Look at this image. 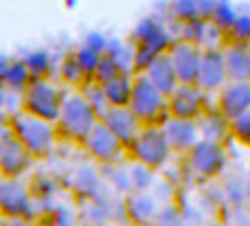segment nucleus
I'll use <instances>...</instances> for the list:
<instances>
[{"mask_svg": "<svg viewBox=\"0 0 250 226\" xmlns=\"http://www.w3.org/2000/svg\"><path fill=\"white\" fill-rule=\"evenodd\" d=\"M215 110L226 119L242 117L244 112L250 110V82H229L220 92H217V101H215Z\"/></svg>", "mask_w": 250, "mask_h": 226, "instance_id": "obj_14", "label": "nucleus"}, {"mask_svg": "<svg viewBox=\"0 0 250 226\" xmlns=\"http://www.w3.org/2000/svg\"><path fill=\"white\" fill-rule=\"evenodd\" d=\"M2 226H13V224H7V222H2Z\"/></svg>", "mask_w": 250, "mask_h": 226, "instance_id": "obj_37", "label": "nucleus"}, {"mask_svg": "<svg viewBox=\"0 0 250 226\" xmlns=\"http://www.w3.org/2000/svg\"><path fill=\"white\" fill-rule=\"evenodd\" d=\"M99 121H101L99 114H97L95 108L88 103L83 92L66 95L60 119H57V123H55L57 136H60V141L83 145V141L88 139V134L95 130V125Z\"/></svg>", "mask_w": 250, "mask_h": 226, "instance_id": "obj_2", "label": "nucleus"}, {"mask_svg": "<svg viewBox=\"0 0 250 226\" xmlns=\"http://www.w3.org/2000/svg\"><path fill=\"white\" fill-rule=\"evenodd\" d=\"M229 82H250V44L229 42L222 46Z\"/></svg>", "mask_w": 250, "mask_h": 226, "instance_id": "obj_17", "label": "nucleus"}, {"mask_svg": "<svg viewBox=\"0 0 250 226\" xmlns=\"http://www.w3.org/2000/svg\"><path fill=\"white\" fill-rule=\"evenodd\" d=\"M0 226H2V220H0Z\"/></svg>", "mask_w": 250, "mask_h": 226, "instance_id": "obj_38", "label": "nucleus"}, {"mask_svg": "<svg viewBox=\"0 0 250 226\" xmlns=\"http://www.w3.org/2000/svg\"><path fill=\"white\" fill-rule=\"evenodd\" d=\"M129 110L143 125H163L169 119V101L143 73L134 75V88L129 97Z\"/></svg>", "mask_w": 250, "mask_h": 226, "instance_id": "obj_3", "label": "nucleus"}, {"mask_svg": "<svg viewBox=\"0 0 250 226\" xmlns=\"http://www.w3.org/2000/svg\"><path fill=\"white\" fill-rule=\"evenodd\" d=\"M226 83H229V75H226L222 48H204L195 86L202 92H207V95H217Z\"/></svg>", "mask_w": 250, "mask_h": 226, "instance_id": "obj_11", "label": "nucleus"}, {"mask_svg": "<svg viewBox=\"0 0 250 226\" xmlns=\"http://www.w3.org/2000/svg\"><path fill=\"white\" fill-rule=\"evenodd\" d=\"M79 226H99V224H95V222H82Z\"/></svg>", "mask_w": 250, "mask_h": 226, "instance_id": "obj_35", "label": "nucleus"}, {"mask_svg": "<svg viewBox=\"0 0 250 226\" xmlns=\"http://www.w3.org/2000/svg\"><path fill=\"white\" fill-rule=\"evenodd\" d=\"M119 73H127V70L123 68L119 62H114L110 55H105L104 53V57L99 60V64H97V68H95V73H92V82H97V83H104V82H108V79H112L114 75H119Z\"/></svg>", "mask_w": 250, "mask_h": 226, "instance_id": "obj_28", "label": "nucleus"}, {"mask_svg": "<svg viewBox=\"0 0 250 226\" xmlns=\"http://www.w3.org/2000/svg\"><path fill=\"white\" fill-rule=\"evenodd\" d=\"M73 187L75 191H79L86 200H95L99 196L101 187H104V178H101L99 171H95L92 167H79L73 176Z\"/></svg>", "mask_w": 250, "mask_h": 226, "instance_id": "obj_20", "label": "nucleus"}, {"mask_svg": "<svg viewBox=\"0 0 250 226\" xmlns=\"http://www.w3.org/2000/svg\"><path fill=\"white\" fill-rule=\"evenodd\" d=\"M246 205H250V178L246 180Z\"/></svg>", "mask_w": 250, "mask_h": 226, "instance_id": "obj_34", "label": "nucleus"}, {"mask_svg": "<svg viewBox=\"0 0 250 226\" xmlns=\"http://www.w3.org/2000/svg\"><path fill=\"white\" fill-rule=\"evenodd\" d=\"M169 101V117L185 119V121H200L208 112V95L202 92L195 83H180L171 95Z\"/></svg>", "mask_w": 250, "mask_h": 226, "instance_id": "obj_9", "label": "nucleus"}, {"mask_svg": "<svg viewBox=\"0 0 250 226\" xmlns=\"http://www.w3.org/2000/svg\"><path fill=\"white\" fill-rule=\"evenodd\" d=\"M217 218L222 220L226 226H250V206H226L217 213Z\"/></svg>", "mask_w": 250, "mask_h": 226, "instance_id": "obj_26", "label": "nucleus"}, {"mask_svg": "<svg viewBox=\"0 0 250 226\" xmlns=\"http://www.w3.org/2000/svg\"><path fill=\"white\" fill-rule=\"evenodd\" d=\"M4 101H7V97H4V86H0V112H2V108H4Z\"/></svg>", "mask_w": 250, "mask_h": 226, "instance_id": "obj_33", "label": "nucleus"}, {"mask_svg": "<svg viewBox=\"0 0 250 226\" xmlns=\"http://www.w3.org/2000/svg\"><path fill=\"white\" fill-rule=\"evenodd\" d=\"M229 29L233 31V40H230V42H248L250 44V18H235Z\"/></svg>", "mask_w": 250, "mask_h": 226, "instance_id": "obj_31", "label": "nucleus"}, {"mask_svg": "<svg viewBox=\"0 0 250 226\" xmlns=\"http://www.w3.org/2000/svg\"><path fill=\"white\" fill-rule=\"evenodd\" d=\"M229 134H230V139H235L239 145L250 149V110L229 123Z\"/></svg>", "mask_w": 250, "mask_h": 226, "instance_id": "obj_27", "label": "nucleus"}, {"mask_svg": "<svg viewBox=\"0 0 250 226\" xmlns=\"http://www.w3.org/2000/svg\"><path fill=\"white\" fill-rule=\"evenodd\" d=\"M35 215V196L29 185L22 183V178H0V220L29 226Z\"/></svg>", "mask_w": 250, "mask_h": 226, "instance_id": "obj_5", "label": "nucleus"}, {"mask_svg": "<svg viewBox=\"0 0 250 226\" xmlns=\"http://www.w3.org/2000/svg\"><path fill=\"white\" fill-rule=\"evenodd\" d=\"M160 211L158 198L151 191H132L125 196L123 215L125 222L136 226H154Z\"/></svg>", "mask_w": 250, "mask_h": 226, "instance_id": "obj_12", "label": "nucleus"}, {"mask_svg": "<svg viewBox=\"0 0 250 226\" xmlns=\"http://www.w3.org/2000/svg\"><path fill=\"white\" fill-rule=\"evenodd\" d=\"M127 174H129L132 191H151V187H154V178H156L154 169H149V167L132 161V165L127 167Z\"/></svg>", "mask_w": 250, "mask_h": 226, "instance_id": "obj_22", "label": "nucleus"}, {"mask_svg": "<svg viewBox=\"0 0 250 226\" xmlns=\"http://www.w3.org/2000/svg\"><path fill=\"white\" fill-rule=\"evenodd\" d=\"M101 123H104V125L108 127V130L112 132V134L117 136L119 141H121L125 147H129V143H132V141L136 139L138 134H141L143 127H145L141 121H138L136 114L129 110V105H121V108H110L108 112L104 114Z\"/></svg>", "mask_w": 250, "mask_h": 226, "instance_id": "obj_15", "label": "nucleus"}, {"mask_svg": "<svg viewBox=\"0 0 250 226\" xmlns=\"http://www.w3.org/2000/svg\"><path fill=\"white\" fill-rule=\"evenodd\" d=\"M24 64L29 68L31 77L33 79H51V73H53V62H51V55L44 51H35L31 55L24 57Z\"/></svg>", "mask_w": 250, "mask_h": 226, "instance_id": "obj_23", "label": "nucleus"}, {"mask_svg": "<svg viewBox=\"0 0 250 226\" xmlns=\"http://www.w3.org/2000/svg\"><path fill=\"white\" fill-rule=\"evenodd\" d=\"M160 127H163L165 139H167L171 152L182 154V156H187V154L195 147V143L202 139L198 121H185V119L169 117Z\"/></svg>", "mask_w": 250, "mask_h": 226, "instance_id": "obj_13", "label": "nucleus"}, {"mask_svg": "<svg viewBox=\"0 0 250 226\" xmlns=\"http://www.w3.org/2000/svg\"><path fill=\"white\" fill-rule=\"evenodd\" d=\"M129 161L141 163V165L149 167V169L158 171L169 163V158L173 156L171 147H169L165 132L160 125H147L141 130V134L129 143L127 147Z\"/></svg>", "mask_w": 250, "mask_h": 226, "instance_id": "obj_6", "label": "nucleus"}, {"mask_svg": "<svg viewBox=\"0 0 250 226\" xmlns=\"http://www.w3.org/2000/svg\"><path fill=\"white\" fill-rule=\"evenodd\" d=\"M143 75H145V77L149 79V82L154 83L165 97H169L178 86H180L169 53H160V55H156L154 60L149 62V66L143 70Z\"/></svg>", "mask_w": 250, "mask_h": 226, "instance_id": "obj_18", "label": "nucleus"}, {"mask_svg": "<svg viewBox=\"0 0 250 226\" xmlns=\"http://www.w3.org/2000/svg\"><path fill=\"white\" fill-rule=\"evenodd\" d=\"M62 77H64L66 83H73V86H86L88 82H90V77H88L86 73H83L82 68H79V64L75 62L73 55H68L64 62H62Z\"/></svg>", "mask_w": 250, "mask_h": 226, "instance_id": "obj_29", "label": "nucleus"}, {"mask_svg": "<svg viewBox=\"0 0 250 226\" xmlns=\"http://www.w3.org/2000/svg\"><path fill=\"white\" fill-rule=\"evenodd\" d=\"M83 152L90 156L92 163L101 167H112L119 165L121 158L127 156V147L104 125V123H97L95 130L88 134V139L83 141Z\"/></svg>", "mask_w": 250, "mask_h": 226, "instance_id": "obj_8", "label": "nucleus"}, {"mask_svg": "<svg viewBox=\"0 0 250 226\" xmlns=\"http://www.w3.org/2000/svg\"><path fill=\"white\" fill-rule=\"evenodd\" d=\"M33 82V77H31L29 68H26L24 60H16V62H7V66H4V75H2V82H0V86L4 88H11V90H24L29 83Z\"/></svg>", "mask_w": 250, "mask_h": 226, "instance_id": "obj_21", "label": "nucleus"}, {"mask_svg": "<svg viewBox=\"0 0 250 226\" xmlns=\"http://www.w3.org/2000/svg\"><path fill=\"white\" fill-rule=\"evenodd\" d=\"M64 99V90L53 79H33L22 90L20 110H24V112L33 114L38 119H44V121L57 123Z\"/></svg>", "mask_w": 250, "mask_h": 226, "instance_id": "obj_4", "label": "nucleus"}, {"mask_svg": "<svg viewBox=\"0 0 250 226\" xmlns=\"http://www.w3.org/2000/svg\"><path fill=\"white\" fill-rule=\"evenodd\" d=\"M182 222H185V215H182L180 206H176L173 202H165V205H160L154 226H180Z\"/></svg>", "mask_w": 250, "mask_h": 226, "instance_id": "obj_30", "label": "nucleus"}, {"mask_svg": "<svg viewBox=\"0 0 250 226\" xmlns=\"http://www.w3.org/2000/svg\"><path fill=\"white\" fill-rule=\"evenodd\" d=\"M104 88V95L108 99L110 108H121V105H129V97H132L134 88V73H119L112 79L99 83Z\"/></svg>", "mask_w": 250, "mask_h": 226, "instance_id": "obj_19", "label": "nucleus"}, {"mask_svg": "<svg viewBox=\"0 0 250 226\" xmlns=\"http://www.w3.org/2000/svg\"><path fill=\"white\" fill-rule=\"evenodd\" d=\"M222 200L226 206H242L246 205V180L230 178L222 185Z\"/></svg>", "mask_w": 250, "mask_h": 226, "instance_id": "obj_24", "label": "nucleus"}, {"mask_svg": "<svg viewBox=\"0 0 250 226\" xmlns=\"http://www.w3.org/2000/svg\"><path fill=\"white\" fill-rule=\"evenodd\" d=\"M202 226H226V224L222 222L220 218H213V220H208V222H204Z\"/></svg>", "mask_w": 250, "mask_h": 226, "instance_id": "obj_32", "label": "nucleus"}, {"mask_svg": "<svg viewBox=\"0 0 250 226\" xmlns=\"http://www.w3.org/2000/svg\"><path fill=\"white\" fill-rule=\"evenodd\" d=\"M125 226H136V224H129V222H125Z\"/></svg>", "mask_w": 250, "mask_h": 226, "instance_id": "obj_36", "label": "nucleus"}, {"mask_svg": "<svg viewBox=\"0 0 250 226\" xmlns=\"http://www.w3.org/2000/svg\"><path fill=\"white\" fill-rule=\"evenodd\" d=\"M70 55L75 57V62L79 64V68H82L83 73H86L88 77L92 79V73H95V68H97V64H99V60L104 57V53L95 51L92 46H88V44L83 42L82 46H79L75 53H70Z\"/></svg>", "mask_w": 250, "mask_h": 226, "instance_id": "obj_25", "label": "nucleus"}, {"mask_svg": "<svg viewBox=\"0 0 250 226\" xmlns=\"http://www.w3.org/2000/svg\"><path fill=\"white\" fill-rule=\"evenodd\" d=\"M33 163L35 158L11 136V141L0 152V178H9V180L22 178L33 167Z\"/></svg>", "mask_w": 250, "mask_h": 226, "instance_id": "obj_16", "label": "nucleus"}, {"mask_svg": "<svg viewBox=\"0 0 250 226\" xmlns=\"http://www.w3.org/2000/svg\"><path fill=\"white\" fill-rule=\"evenodd\" d=\"M202 46L187 40H173V44L169 46V57L171 64L176 68L178 82L180 83H195L198 82V73H200V62H202Z\"/></svg>", "mask_w": 250, "mask_h": 226, "instance_id": "obj_10", "label": "nucleus"}, {"mask_svg": "<svg viewBox=\"0 0 250 226\" xmlns=\"http://www.w3.org/2000/svg\"><path fill=\"white\" fill-rule=\"evenodd\" d=\"M7 123H9V130H11V136L35 161L46 158L55 149V143L60 141L55 123L38 119L33 114L24 112V110H18V112L9 114Z\"/></svg>", "mask_w": 250, "mask_h": 226, "instance_id": "obj_1", "label": "nucleus"}, {"mask_svg": "<svg viewBox=\"0 0 250 226\" xmlns=\"http://www.w3.org/2000/svg\"><path fill=\"white\" fill-rule=\"evenodd\" d=\"M187 167L200 180H215L226 167V149L217 141L200 139L195 147L187 154Z\"/></svg>", "mask_w": 250, "mask_h": 226, "instance_id": "obj_7", "label": "nucleus"}]
</instances>
